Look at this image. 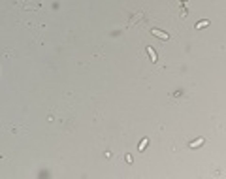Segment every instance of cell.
<instances>
[{
  "mask_svg": "<svg viewBox=\"0 0 226 179\" xmlns=\"http://www.w3.org/2000/svg\"><path fill=\"white\" fill-rule=\"evenodd\" d=\"M151 34H155L156 38H160V40H168V34H166V32H162V30H158V28H153Z\"/></svg>",
  "mask_w": 226,
  "mask_h": 179,
  "instance_id": "1",
  "label": "cell"
},
{
  "mask_svg": "<svg viewBox=\"0 0 226 179\" xmlns=\"http://www.w3.org/2000/svg\"><path fill=\"white\" fill-rule=\"evenodd\" d=\"M147 55L151 57L153 62H156V53H155V49H153V47H147Z\"/></svg>",
  "mask_w": 226,
  "mask_h": 179,
  "instance_id": "2",
  "label": "cell"
},
{
  "mask_svg": "<svg viewBox=\"0 0 226 179\" xmlns=\"http://www.w3.org/2000/svg\"><path fill=\"white\" fill-rule=\"evenodd\" d=\"M202 143H204V139H196V142L190 143V147H198V145H202Z\"/></svg>",
  "mask_w": 226,
  "mask_h": 179,
  "instance_id": "3",
  "label": "cell"
}]
</instances>
